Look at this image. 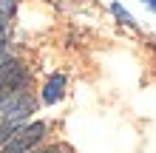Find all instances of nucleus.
Listing matches in <instances>:
<instances>
[{
    "mask_svg": "<svg viewBox=\"0 0 156 153\" xmlns=\"http://www.w3.org/2000/svg\"><path fill=\"white\" fill-rule=\"evenodd\" d=\"M45 130H48L45 122H26L23 128L6 142V145H0V153H31L43 142Z\"/></svg>",
    "mask_w": 156,
    "mask_h": 153,
    "instance_id": "f03ea898",
    "label": "nucleus"
},
{
    "mask_svg": "<svg viewBox=\"0 0 156 153\" xmlns=\"http://www.w3.org/2000/svg\"><path fill=\"white\" fill-rule=\"evenodd\" d=\"M66 85H68L66 74H51L48 79H45V85H43L40 99H43L45 105H57L62 96H66Z\"/></svg>",
    "mask_w": 156,
    "mask_h": 153,
    "instance_id": "7ed1b4c3",
    "label": "nucleus"
},
{
    "mask_svg": "<svg viewBox=\"0 0 156 153\" xmlns=\"http://www.w3.org/2000/svg\"><path fill=\"white\" fill-rule=\"evenodd\" d=\"M31 153H71L66 145H51V148H43V150H31Z\"/></svg>",
    "mask_w": 156,
    "mask_h": 153,
    "instance_id": "39448f33",
    "label": "nucleus"
},
{
    "mask_svg": "<svg viewBox=\"0 0 156 153\" xmlns=\"http://www.w3.org/2000/svg\"><path fill=\"white\" fill-rule=\"evenodd\" d=\"M111 12L116 14V20H119V23H125V26H128V29H136V20H133V14L128 12V9H125L122 3H111Z\"/></svg>",
    "mask_w": 156,
    "mask_h": 153,
    "instance_id": "20e7f679",
    "label": "nucleus"
},
{
    "mask_svg": "<svg viewBox=\"0 0 156 153\" xmlns=\"http://www.w3.org/2000/svg\"><path fill=\"white\" fill-rule=\"evenodd\" d=\"M142 3H145V6H148V9H151V12H156V0H142Z\"/></svg>",
    "mask_w": 156,
    "mask_h": 153,
    "instance_id": "423d86ee",
    "label": "nucleus"
},
{
    "mask_svg": "<svg viewBox=\"0 0 156 153\" xmlns=\"http://www.w3.org/2000/svg\"><path fill=\"white\" fill-rule=\"evenodd\" d=\"M20 91H29V68L17 57L6 54V57H0V108Z\"/></svg>",
    "mask_w": 156,
    "mask_h": 153,
    "instance_id": "f257e3e1",
    "label": "nucleus"
}]
</instances>
